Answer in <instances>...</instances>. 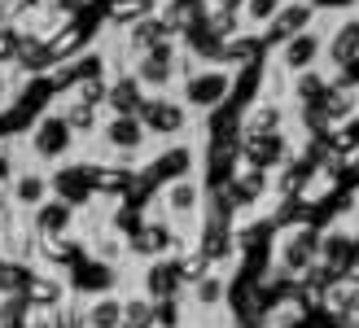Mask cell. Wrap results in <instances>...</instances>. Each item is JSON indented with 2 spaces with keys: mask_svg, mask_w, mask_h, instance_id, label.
<instances>
[{
  "mask_svg": "<svg viewBox=\"0 0 359 328\" xmlns=\"http://www.w3.org/2000/svg\"><path fill=\"white\" fill-rule=\"evenodd\" d=\"M325 57L333 66H351L359 57V18H355V22H346L342 31L329 35V40H325Z\"/></svg>",
  "mask_w": 359,
  "mask_h": 328,
  "instance_id": "obj_9",
  "label": "cell"
},
{
  "mask_svg": "<svg viewBox=\"0 0 359 328\" xmlns=\"http://www.w3.org/2000/svg\"><path fill=\"white\" fill-rule=\"evenodd\" d=\"M311 22V9L307 5H290L280 18H272V40H294V35H302V27Z\"/></svg>",
  "mask_w": 359,
  "mask_h": 328,
  "instance_id": "obj_12",
  "label": "cell"
},
{
  "mask_svg": "<svg viewBox=\"0 0 359 328\" xmlns=\"http://www.w3.org/2000/svg\"><path fill=\"white\" fill-rule=\"evenodd\" d=\"M355 171H359V162H355Z\"/></svg>",
  "mask_w": 359,
  "mask_h": 328,
  "instance_id": "obj_16",
  "label": "cell"
},
{
  "mask_svg": "<svg viewBox=\"0 0 359 328\" xmlns=\"http://www.w3.org/2000/svg\"><path fill=\"white\" fill-rule=\"evenodd\" d=\"M184 105L171 101V97H145V105H140V127H145V136H175V132H184Z\"/></svg>",
  "mask_w": 359,
  "mask_h": 328,
  "instance_id": "obj_3",
  "label": "cell"
},
{
  "mask_svg": "<svg viewBox=\"0 0 359 328\" xmlns=\"http://www.w3.org/2000/svg\"><path fill=\"white\" fill-rule=\"evenodd\" d=\"M9 210V202H5V193H0V214H5Z\"/></svg>",
  "mask_w": 359,
  "mask_h": 328,
  "instance_id": "obj_14",
  "label": "cell"
},
{
  "mask_svg": "<svg viewBox=\"0 0 359 328\" xmlns=\"http://www.w3.org/2000/svg\"><path fill=\"white\" fill-rule=\"evenodd\" d=\"M175 75H180V53H175L171 44H158V48H149L145 57H140V66H136L132 79H136L140 88H149V93H163Z\"/></svg>",
  "mask_w": 359,
  "mask_h": 328,
  "instance_id": "obj_4",
  "label": "cell"
},
{
  "mask_svg": "<svg viewBox=\"0 0 359 328\" xmlns=\"http://www.w3.org/2000/svg\"><path fill=\"white\" fill-rule=\"evenodd\" d=\"M197 202H202V184H197V175L171 179L167 193H163V210H167L171 219H180V224H184V219H197V210H202Z\"/></svg>",
  "mask_w": 359,
  "mask_h": 328,
  "instance_id": "obj_5",
  "label": "cell"
},
{
  "mask_svg": "<svg viewBox=\"0 0 359 328\" xmlns=\"http://www.w3.org/2000/svg\"><path fill=\"white\" fill-rule=\"evenodd\" d=\"M0 97H5V75H0Z\"/></svg>",
  "mask_w": 359,
  "mask_h": 328,
  "instance_id": "obj_15",
  "label": "cell"
},
{
  "mask_svg": "<svg viewBox=\"0 0 359 328\" xmlns=\"http://www.w3.org/2000/svg\"><path fill=\"white\" fill-rule=\"evenodd\" d=\"M13 193H18V202H22L27 210H40L48 202V175L44 171H22L18 184H13Z\"/></svg>",
  "mask_w": 359,
  "mask_h": 328,
  "instance_id": "obj_11",
  "label": "cell"
},
{
  "mask_svg": "<svg viewBox=\"0 0 359 328\" xmlns=\"http://www.w3.org/2000/svg\"><path fill=\"white\" fill-rule=\"evenodd\" d=\"M70 224H75V206L70 202H44L40 210H35V232L40 236H57Z\"/></svg>",
  "mask_w": 359,
  "mask_h": 328,
  "instance_id": "obj_10",
  "label": "cell"
},
{
  "mask_svg": "<svg viewBox=\"0 0 359 328\" xmlns=\"http://www.w3.org/2000/svg\"><path fill=\"white\" fill-rule=\"evenodd\" d=\"M325 53V35L320 31H302V35H294V40H285V48H280V66L285 70H311V62Z\"/></svg>",
  "mask_w": 359,
  "mask_h": 328,
  "instance_id": "obj_7",
  "label": "cell"
},
{
  "mask_svg": "<svg viewBox=\"0 0 359 328\" xmlns=\"http://www.w3.org/2000/svg\"><path fill=\"white\" fill-rule=\"evenodd\" d=\"M27 144H31V153L40 158V162H57V158L70 153V144H75V132H70V123H66L62 114H48V118L35 123V132H31Z\"/></svg>",
  "mask_w": 359,
  "mask_h": 328,
  "instance_id": "obj_2",
  "label": "cell"
},
{
  "mask_svg": "<svg viewBox=\"0 0 359 328\" xmlns=\"http://www.w3.org/2000/svg\"><path fill=\"white\" fill-rule=\"evenodd\" d=\"M276 259H280L285 267H290V271H298V267H311V263L320 259V241H316V232H302V228H294V232L280 241Z\"/></svg>",
  "mask_w": 359,
  "mask_h": 328,
  "instance_id": "obj_8",
  "label": "cell"
},
{
  "mask_svg": "<svg viewBox=\"0 0 359 328\" xmlns=\"http://www.w3.org/2000/svg\"><path fill=\"white\" fill-rule=\"evenodd\" d=\"M245 9H250V22H267V18L280 13V0H245Z\"/></svg>",
  "mask_w": 359,
  "mask_h": 328,
  "instance_id": "obj_13",
  "label": "cell"
},
{
  "mask_svg": "<svg viewBox=\"0 0 359 328\" xmlns=\"http://www.w3.org/2000/svg\"><path fill=\"white\" fill-rule=\"evenodd\" d=\"M101 144L105 149H118V153H140L145 149V127H140V118L132 114V118H110L101 127Z\"/></svg>",
  "mask_w": 359,
  "mask_h": 328,
  "instance_id": "obj_6",
  "label": "cell"
},
{
  "mask_svg": "<svg viewBox=\"0 0 359 328\" xmlns=\"http://www.w3.org/2000/svg\"><path fill=\"white\" fill-rule=\"evenodd\" d=\"M232 88V70L228 66H197L184 79V105L189 109H215Z\"/></svg>",
  "mask_w": 359,
  "mask_h": 328,
  "instance_id": "obj_1",
  "label": "cell"
}]
</instances>
